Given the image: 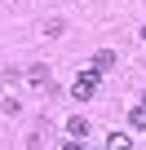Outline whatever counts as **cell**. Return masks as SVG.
I'll return each instance as SVG.
<instances>
[{"mask_svg":"<svg viewBox=\"0 0 146 150\" xmlns=\"http://www.w3.org/2000/svg\"><path fill=\"white\" fill-rule=\"evenodd\" d=\"M142 102H146V97H142Z\"/></svg>","mask_w":146,"mask_h":150,"instance_id":"cell-8","label":"cell"},{"mask_svg":"<svg viewBox=\"0 0 146 150\" xmlns=\"http://www.w3.org/2000/svg\"><path fill=\"white\" fill-rule=\"evenodd\" d=\"M128 124L142 132V128H146V106H133V110H128Z\"/></svg>","mask_w":146,"mask_h":150,"instance_id":"cell-4","label":"cell"},{"mask_svg":"<svg viewBox=\"0 0 146 150\" xmlns=\"http://www.w3.org/2000/svg\"><path fill=\"white\" fill-rule=\"evenodd\" d=\"M98 84H102V71H98V66H89V71H80V75H75L71 93H75V97L84 102V97H93V93H98Z\"/></svg>","mask_w":146,"mask_h":150,"instance_id":"cell-1","label":"cell"},{"mask_svg":"<svg viewBox=\"0 0 146 150\" xmlns=\"http://www.w3.org/2000/svg\"><path fill=\"white\" fill-rule=\"evenodd\" d=\"M142 40H146V27H142Z\"/></svg>","mask_w":146,"mask_h":150,"instance_id":"cell-7","label":"cell"},{"mask_svg":"<svg viewBox=\"0 0 146 150\" xmlns=\"http://www.w3.org/2000/svg\"><path fill=\"white\" fill-rule=\"evenodd\" d=\"M106 150H133V141H128L124 132H111V137H106Z\"/></svg>","mask_w":146,"mask_h":150,"instance_id":"cell-3","label":"cell"},{"mask_svg":"<svg viewBox=\"0 0 146 150\" xmlns=\"http://www.w3.org/2000/svg\"><path fill=\"white\" fill-rule=\"evenodd\" d=\"M93 66H98V71H111V66H115V53H106V49H102V53L93 57Z\"/></svg>","mask_w":146,"mask_h":150,"instance_id":"cell-5","label":"cell"},{"mask_svg":"<svg viewBox=\"0 0 146 150\" xmlns=\"http://www.w3.org/2000/svg\"><path fill=\"white\" fill-rule=\"evenodd\" d=\"M62 150H84V141H80V137H71V141H66Z\"/></svg>","mask_w":146,"mask_h":150,"instance_id":"cell-6","label":"cell"},{"mask_svg":"<svg viewBox=\"0 0 146 150\" xmlns=\"http://www.w3.org/2000/svg\"><path fill=\"white\" fill-rule=\"evenodd\" d=\"M66 132H71V137H84V132H89V119L71 115V119H66Z\"/></svg>","mask_w":146,"mask_h":150,"instance_id":"cell-2","label":"cell"}]
</instances>
